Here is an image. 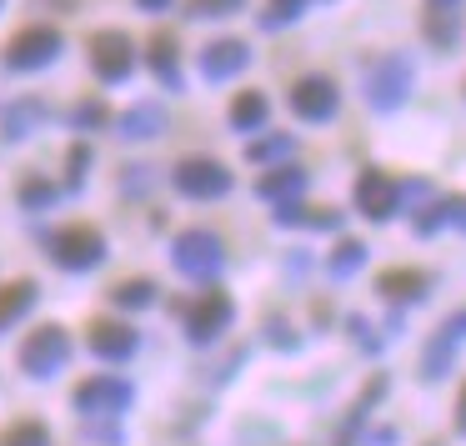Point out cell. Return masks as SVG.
Wrapping results in <instances>:
<instances>
[{
	"label": "cell",
	"mask_w": 466,
	"mask_h": 446,
	"mask_svg": "<svg viewBox=\"0 0 466 446\" xmlns=\"http://www.w3.org/2000/svg\"><path fill=\"white\" fill-rule=\"evenodd\" d=\"M66 56V35L56 31V25H25V31L11 35V46H5V71L25 76V71H46V66H56Z\"/></svg>",
	"instance_id": "4"
},
{
	"label": "cell",
	"mask_w": 466,
	"mask_h": 446,
	"mask_svg": "<svg viewBox=\"0 0 466 446\" xmlns=\"http://www.w3.org/2000/svg\"><path fill=\"white\" fill-rule=\"evenodd\" d=\"M306 5H311V0H266V5H261V15H256V25H261L266 35L291 31V25L306 15Z\"/></svg>",
	"instance_id": "29"
},
{
	"label": "cell",
	"mask_w": 466,
	"mask_h": 446,
	"mask_svg": "<svg viewBox=\"0 0 466 446\" xmlns=\"http://www.w3.org/2000/svg\"><path fill=\"white\" fill-rule=\"evenodd\" d=\"M411 231L421 236V241H431V236H441V231H466V196H436L431 206L416 211Z\"/></svg>",
	"instance_id": "16"
},
{
	"label": "cell",
	"mask_w": 466,
	"mask_h": 446,
	"mask_svg": "<svg viewBox=\"0 0 466 446\" xmlns=\"http://www.w3.org/2000/svg\"><path fill=\"white\" fill-rule=\"evenodd\" d=\"M46 121H51V101L46 96H15V101L0 106V141L15 146L25 136H35Z\"/></svg>",
	"instance_id": "13"
},
{
	"label": "cell",
	"mask_w": 466,
	"mask_h": 446,
	"mask_svg": "<svg viewBox=\"0 0 466 446\" xmlns=\"http://www.w3.org/2000/svg\"><path fill=\"white\" fill-rule=\"evenodd\" d=\"M86 51H91L96 81H106V86L131 81V71H136V46H131V35H126V31H96L91 41H86Z\"/></svg>",
	"instance_id": "9"
},
{
	"label": "cell",
	"mask_w": 466,
	"mask_h": 446,
	"mask_svg": "<svg viewBox=\"0 0 466 446\" xmlns=\"http://www.w3.org/2000/svg\"><path fill=\"white\" fill-rule=\"evenodd\" d=\"M246 0H186V15L191 21H226V15H236Z\"/></svg>",
	"instance_id": "32"
},
{
	"label": "cell",
	"mask_w": 466,
	"mask_h": 446,
	"mask_svg": "<svg viewBox=\"0 0 466 446\" xmlns=\"http://www.w3.org/2000/svg\"><path fill=\"white\" fill-rule=\"evenodd\" d=\"M276 226H301V231H341V211L336 206H276Z\"/></svg>",
	"instance_id": "21"
},
{
	"label": "cell",
	"mask_w": 466,
	"mask_h": 446,
	"mask_svg": "<svg viewBox=\"0 0 466 446\" xmlns=\"http://www.w3.org/2000/svg\"><path fill=\"white\" fill-rule=\"evenodd\" d=\"M291 156H296V136H286V131H271L246 146V161H256V166H291Z\"/></svg>",
	"instance_id": "26"
},
{
	"label": "cell",
	"mask_w": 466,
	"mask_h": 446,
	"mask_svg": "<svg viewBox=\"0 0 466 446\" xmlns=\"http://www.w3.org/2000/svg\"><path fill=\"white\" fill-rule=\"evenodd\" d=\"M171 186L186 201H221V196H231L236 176H231V166L216 161V156H186V161H176Z\"/></svg>",
	"instance_id": "3"
},
{
	"label": "cell",
	"mask_w": 466,
	"mask_h": 446,
	"mask_svg": "<svg viewBox=\"0 0 466 446\" xmlns=\"http://www.w3.org/2000/svg\"><path fill=\"white\" fill-rule=\"evenodd\" d=\"M351 201H356V211L366 216V221H391L396 211H401V181L396 176H386V171H376V166H366L361 176H356V186H351Z\"/></svg>",
	"instance_id": "10"
},
{
	"label": "cell",
	"mask_w": 466,
	"mask_h": 446,
	"mask_svg": "<svg viewBox=\"0 0 466 446\" xmlns=\"http://www.w3.org/2000/svg\"><path fill=\"white\" fill-rule=\"evenodd\" d=\"M136 5H141V11H151V15H156V11H166V5H171V0H136Z\"/></svg>",
	"instance_id": "40"
},
{
	"label": "cell",
	"mask_w": 466,
	"mask_h": 446,
	"mask_svg": "<svg viewBox=\"0 0 466 446\" xmlns=\"http://www.w3.org/2000/svg\"><path fill=\"white\" fill-rule=\"evenodd\" d=\"M421 35H426L431 51H451L456 35H461V15L456 11H426L421 15Z\"/></svg>",
	"instance_id": "28"
},
{
	"label": "cell",
	"mask_w": 466,
	"mask_h": 446,
	"mask_svg": "<svg viewBox=\"0 0 466 446\" xmlns=\"http://www.w3.org/2000/svg\"><path fill=\"white\" fill-rule=\"evenodd\" d=\"M71 126L76 131H101V126H111V111H106L101 101H81L71 111Z\"/></svg>",
	"instance_id": "33"
},
{
	"label": "cell",
	"mask_w": 466,
	"mask_h": 446,
	"mask_svg": "<svg viewBox=\"0 0 466 446\" xmlns=\"http://www.w3.org/2000/svg\"><path fill=\"white\" fill-rule=\"evenodd\" d=\"M86 166H91V146L76 141L71 151H66V176H71V191H81V186H86Z\"/></svg>",
	"instance_id": "34"
},
{
	"label": "cell",
	"mask_w": 466,
	"mask_h": 446,
	"mask_svg": "<svg viewBox=\"0 0 466 446\" xmlns=\"http://www.w3.org/2000/svg\"><path fill=\"white\" fill-rule=\"evenodd\" d=\"M51 261L61 266V271H96V266L106 261V236L96 231V226H61V231L51 236Z\"/></svg>",
	"instance_id": "6"
},
{
	"label": "cell",
	"mask_w": 466,
	"mask_h": 446,
	"mask_svg": "<svg viewBox=\"0 0 466 446\" xmlns=\"http://www.w3.org/2000/svg\"><path fill=\"white\" fill-rule=\"evenodd\" d=\"M426 291H431V276L416 271V266H391V271L376 276V296L391 306H416Z\"/></svg>",
	"instance_id": "17"
},
{
	"label": "cell",
	"mask_w": 466,
	"mask_h": 446,
	"mask_svg": "<svg viewBox=\"0 0 466 446\" xmlns=\"http://www.w3.org/2000/svg\"><path fill=\"white\" fill-rule=\"evenodd\" d=\"M251 66V46L241 41V35H221V41H211L201 51V76L211 86H226V81H236V76Z\"/></svg>",
	"instance_id": "14"
},
{
	"label": "cell",
	"mask_w": 466,
	"mask_h": 446,
	"mask_svg": "<svg viewBox=\"0 0 466 446\" xmlns=\"http://www.w3.org/2000/svg\"><path fill=\"white\" fill-rule=\"evenodd\" d=\"M86 346H91L101 361H131L136 346H141V331H136V326H126V321H91Z\"/></svg>",
	"instance_id": "15"
},
{
	"label": "cell",
	"mask_w": 466,
	"mask_h": 446,
	"mask_svg": "<svg viewBox=\"0 0 466 446\" xmlns=\"http://www.w3.org/2000/svg\"><path fill=\"white\" fill-rule=\"evenodd\" d=\"M456 436H466V386H461V396H456Z\"/></svg>",
	"instance_id": "38"
},
{
	"label": "cell",
	"mask_w": 466,
	"mask_h": 446,
	"mask_svg": "<svg viewBox=\"0 0 466 446\" xmlns=\"http://www.w3.org/2000/svg\"><path fill=\"white\" fill-rule=\"evenodd\" d=\"M15 201H21L25 211H46V206H56V186L46 181V176H25V181L15 186Z\"/></svg>",
	"instance_id": "31"
},
{
	"label": "cell",
	"mask_w": 466,
	"mask_h": 446,
	"mask_svg": "<svg viewBox=\"0 0 466 446\" xmlns=\"http://www.w3.org/2000/svg\"><path fill=\"white\" fill-rule=\"evenodd\" d=\"M146 181H151V171H146V166H126V191H131V196H141L146 191Z\"/></svg>",
	"instance_id": "37"
},
{
	"label": "cell",
	"mask_w": 466,
	"mask_h": 446,
	"mask_svg": "<svg viewBox=\"0 0 466 446\" xmlns=\"http://www.w3.org/2000/svg\"><path fill=\"white\" fill-rule=\"evenodd\" d=\"M171 266L186 276V281H216L226 271V241L206 226H191L171 241Z\"/></svg>",
	"instance_id": "2"
},
{
	"label": "cell",
	"mask_w": 466,
	"mask_h": 446,
	"mask_svg": "<svg viewBox=\"0 0 466 446\" xmlns=\"http://www.w3.org/2000/svg\"><path fill=\"white\" fill-rule=\"evenodd\" d=\"M291 116L306 126H326L336 121V111H341V86L331 81V76H301V81L291 86Z\"/></svg>",
	"instance_id": "8"
},
{
	"label": "cell",
	"mask_w": 466,
	"mask_h": 446,
	"mask_svg": "<svg viewBox=\"0 0 466 446\" xmlns=\"http://www.w3.org/2000/svg\"><path fill=\"white\" fill-rule=\"evenodd\" d=\"M166 131V106L161 101H136L126 116H116V136L121 141H156Z\"/></svg>",
	"instance_id": "19"
},
{
	"label": "cell",
	"mask_w": 466,
	"mask_h": 446,
	"mask_svg": "<svg viewBox=\"0 0 466 446\" xmlns=\"http://www.w3.org/2000/svg\"><path fill=\"white\" fill-rule=\"evenodd\" d=\"M136 401V386L126 376H86L76 386V411L81 416H121Z\"/></svg>",
	"instance_id": "11"
},
{
	"label": "cell",
	"mask_w": 466,
	"mask_h": 446,
	"mask_svg": "<svg viewBox=\"0 0 466 446\" xmlns=\"http://www.w3.org/2000/svg\"><path fill=\"white\" fill-rule=\"evenodd\" d=\"M366 241H356V236H341V241L331 246V256H326V276H331V281H351L356 271H361L366 266Z\"/></svg>",
	"instance_id": "24"
},
{
	"label": "cell",
	"mask_w": 466,
	"mask_h": 446,
	"mask_svg": "<svg viewBox=\"0 0 466 446\" xmlns=\"http://www.w3.org/2000/svg\"><path fill=\"white\" fill-rule=\"evenodd\" d=\"M411 91H416V61L406 51L376 56L371 71H366V81H361V96H366V106H371L376 116H396L406 101H411Z\"/></svg>",
	"instance_id": "1"
},
{
	"label": "cell",
	"mask_w": 466,
	"mask_h": 446,
	"mask_svg": "<svg viewBox=\"0 0 466 446\" xmlns=\"http://www.w3.org/2000/svg\"><path fill=\"white\" fill-rule=\"evenodd\" d=\"M266 121H271V101H266V91H236L231 96V131L256 136Z\"/></svg>",
	"instance_id": "23"
},
{
	"label": "cell",
	"mask_w": 466,
	"mask_h": 446,
	"mask_svg": "<svg viewBox=\"0 0 466 446\" xmlns=\"http://www.w3.org/2000/svg\"><path fill=\"white\" fill-rule=\"evenodd\" d=\"M461 91H466V86H461Z\"/></svg>",
	"instance_id": "41"
},
{
	"label": "cell",
	"mask_w": 466,
	"mask_h": 446,
	"mask_svg": "<svg viewBox=\"0 0 466 446\" xmlns=\"http://www.w3.org/2000/svg\"><path fill=\"white\" fill-rule=\"evenodd\" d=\"M461 0H426V11H456Z\"/></svg>",
	"instance_id": "39"
},
{
	"label": "cell",
	"mask_w": 466,
	"mask_h": 446,
	"mask_svg": "<svg viewBox=\"0 0 466 446\" xmlns=\"http://www.w3.org/2000/svg\"><path fill=\"white\" fill-rule=\"evenodd\" d=\"M146 66H151V76L166 86V91H181V61H176V35L171 31L151 35V46H146Z\"/></svg>",
	"instance_id": "20"
},
{
	"label": "cell",
	"mask_w": 466,
	"mask_h": 446,
	"mask_svg": "<svg viewBox=\"0 0 466 446\" xmlns=\"http://www.w3.org/2000/svg\"><path fill=\"white\" fill-rule=\"evenodd\" d=\"M351 336H356V346H361V351H381V336L371 331V321H366V316H351Z\"/></svg>",
	"instance_id": "35"
},
{
	"label": "cell",
	"mask_w": 466,
	"mask_h": 446,
	"mask_svg": "<svg viewBox=\"0 0 466 446\" xmlns=\"http://www.w3.org/2000/svg\"><path fill=\"white\" fill-rule=\"evenodd\" d=\"M66 361H71V331L56 326V321L35 326V331L21 341V371L35 376V381H51Z\"/></svg>",
	"instance_id": "5"
},
{
	"label": "cell",
	"mask_w": 466,
	"mask_h": 446,
	"mask_svg": "<svg viewBox=\"0 0 466 446\" xmlns=\"http://www.w3.org/2000/svg\"><path fill=\"white\" fill-rule=\"evenodd\" d=\"M156 301H161V286L151 276H126L111 291V306H121V311H151Z\"/></svg>",
	"instance_id": "25"
},
{
	"label": "cell",
	"mask_w": 466,
	"mask_h": 446,
	"mask_svg": "<svg viewBox=\"0 0 466 446\" xmlns=\"http://www.w3.org/2000/svg\"><path fill=\"white\" fill-rule=\"evenodd\" d=\"M306 186H311V176H306L301 166H271V171L256 181V196L271 201V206H291L306 196Z\"/></svg>",
	"instance_id": "18"
},
{
	"label": "cell",
	"mask_w": 466,
	"mask_h": 446,
	"mask_svg": "<svg viewBox=\"0 0 466 446\" xmlns=\"http://www.w3.org/2000/svg\"><path fill=\"white\" fill-rule=\"evenodd\" d=\"M0 446H51V426L35 421V416H21L0 431Z\"/></svg>",
	"instance_id": "30"
},
{
	"label": "cell",
	"mask_w": 466,
	"mask_h": 446,
	"mask_svg": "<svg viewBox=\"0 0 466 446\" xmlns=\"http://www.w3.org/2000/svg\"><path fill=\"white\" fill-rule=\"evenodd\" d=\"M381 396H386V376H376V381L366 386L361 396H356L351 411H346V426H341V436H336V446H351V441H356V431L366 426V416H371V406L381 401Z\"/></svg>",
	"instance_id": "27"
},
{
	"label": "cell",
	"mask_w": 466,
	"mask_h": 446,
	"mask_svg": "<svg viewBox=\"0 0 466 446\" xmlns=\"http://www.w3.org/2000/svg\"><path fill=\"white\" fill-rule=\"evenodd\" d=\"M231 316H236L231 296H226V291H206V296H196L191 311H186V336H191L196 346H211L216 336L231 326Z\"/></svg>",
	"instance_id": "12"
},
{
	"label": "cell",
	"mask_w": 466,
	"mask_h": 446,
	"mask_svg": "<svg viewBox=\"0 0 466 446\" xmlns=\"http://www.w3.org/2000/svg\"><path fill=\"white\" fill-rule=\"evenodd\" d=\"M266 331H271V341L281 346V351H296V346H301V341H296V331H291L286 321H266Z\"/></svg>",
	"instance_id": "36"
},
{
	"label": "cell",
	"mask_w": 466,
	"mask_h": 446,
	"mask_svg": "<svg viewBox=\"0 0 466 446\" xmlns=\"http://www.w3.org/2000/svg\"><path fill=\"white\" fill-rule=\"evenodd\" d=\"M461 346H466V306H456V311L431 331V341L421 346V381H441V376H451Z\"/></svg>",
	"instance_id": "7"
},
{
	"label": "cell",
	"mask_w": 466,
	"mask_h": 446,
	"mask_svg": "<svg viewBox=\"0 0 466 446\" xmlns=\"http://www.w3.org/2000/svg\"><path fill=\"white\" fill-rule=\"evenodd\" d=\"M35 296H41V286H35L31 276H15V281L0 286V331H11V326L35 306Z\"/></svg>",
	"instance_id": "22"
}]
</instances>
